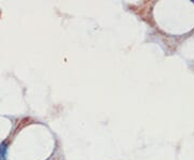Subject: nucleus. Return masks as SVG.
<instances>
[{
  "label": "nucleus",
  "mask_w": 194,
  "mask_h": 160,
  "mask_svg": "<svg viewBox=\"0 0 194 160\" xmlns=\"http://www.w3.org/2000/svg\"><path fill=\"white\" fill-rule=\"evenodd\" d=\"M4 152H6V145H0V160H3Z\"/></svg>",
  "instance_id": "1"
}]
</instances>
